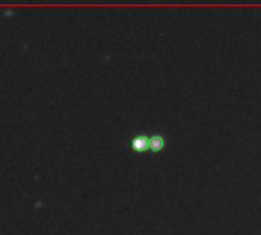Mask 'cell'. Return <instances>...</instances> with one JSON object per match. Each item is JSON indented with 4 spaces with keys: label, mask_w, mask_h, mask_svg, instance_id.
Returning <instances> with one entry per match:
<instances>
[{
    "label": "cell",
    "mask_w": 261,
    "mask_h": 235,
    "mask_svg": "<svg viewBox=\"0 0 261 235\" xmlns=\"http://www.w3.org/2000/svg\"><path fill=\"white\" fill-rule=\"evenodd\" d=\"M125 148L132 154L136 156H145L150 154V133L147 132H138L133 133L125 139Z\"/></svg>",
    "instance_id": "6da1fadb"
},
{
    "label": "cell",
    "mask_w": 261,
    "mask_h": 235,
    "mask_svg": "<svg viewBox=\"0 0 261 235\" xmlns=\"http://www.w3.org/2000/svg\"><path fill=\"white\" fill-rule=\"evenodd\" d=\"M170 145V138L164 132H151L150 133V154L159 156Z\"/></svg>",
    "instance_id": "7a4b0ae2"
}]
</instances>
